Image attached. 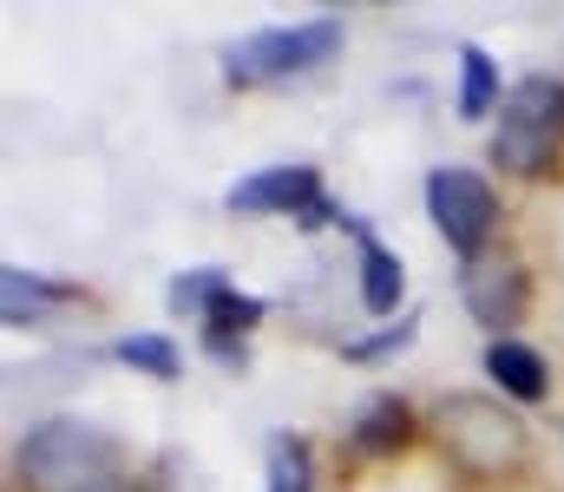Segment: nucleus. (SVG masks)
Wrapping results in <instances>:
<instances>
[{
	"instance_id": "f257e3e1",
	"label": "nucleus",
	"mask_w": 564,
	"mask_h": 492,
	"mask_svg": "<svg viewBox=\"0 0 564 492\" xmlns=\"http://www.w3.org/2000/svg\"><path fill=\"white\" fill-rule=\"evenodd\" d=\"M20 480L26 492H119L126 453L112 434L86 420H46L20 440Z\"/></svg>"
},
{
	"instance_id": "f03ea898",
	"label": "nucleus",
	"mask_w": 564,
	"mask_h": 492,
	"mask_svg": "<svg viewBox=\"0 0 564 492\" xmlns=\"http://www.w3.org/2000/svg\"><path fill=\"white\" fill-rule=\"evenodd\" d=\"M433 440L440 453L466 473V480H506L525 467L532 440H525V420L512 407H499L492 394H446L433 407Z\"/></svg>"
},
{
	"instance_id": "7ed1b4c3",
	"label": "nucleus",
	"mask_w": 564,
	"mask_h": 492,
	"mask_svg": "<svg viewBox=\"0 0 564 492\" xmlns=\"http://www.w3.org/2000/svg\"><path fill=\"white\" fill-rule=\"evenodd\" d=\"M564 139V79L532 73L506 92L499 106V132H492V164L512 177H539L552 171V152Z\"/></svg>"
},
{
	"instance_id": "20e7f679",
	"label": "nucleus",
	"mask_w": 564,
	"mask_h": 492,
	"mask_svg": "<svg viewBox=\"0 0 564 492\" xmlns=\"http://www.w3.org/2000/svg\"><path fill=\"white\" fill-rule=\"evenodd\" d=\"M341 53V20H302V26H263L243 33L224 53V79L230 86H276V79H302L315 66H328Z\"/></svg>"
},
{
	"instance_id": "39448f33",
	"label": "nucleus",
	"mask_w": 564,
	"mask_h": 492,
	"mask_svg": "<svg viewBox=\"0 0 564 492\" xmlns=\"http://www.w3.org/2000/svg\"><path fill=\"white\" fill-rule=\"evenodd\" d=\"M224 210L237 217H263V210H282L295 217L302 230H322V223H341L348 210L322 197V171L315 164H270V171H250L224 190Z\"/></svg>"
},
{
	"instance_id": "423d86ee",
	"label": "nucleus",
	"mask_w": 564,
	"mask_h": 492,
	"mask_svg": "<svg viewBox=\"0 0 564 492\" xmlns=\"http://www.w3.org/2000/svg\"><path fill=\"white\" fill-rule=\"evenodd\" d=\"M426 217H433V230L446 237V250H459V256L473 263L479 243H486L492 223H499V190H492L479 171L440 164V171H426Z\"/></svg>"
},
{
	"instance_id": "0eeeda50",
	"label": "nucleus",
	"mask_w": 564,
	"mask_h": 492,
	"mask_svg": "<svg viewBox=\"0 0 564 492\" xmlns=\"http://www.w3.org/2000/svg\"><path fill=\"white\" fill-rule=\"evenodd\" d=\"M459 303L473 309V322L492 328V341H499L506 328L525 316V303H532L525 263H512V256H473V263L459 270Z\"/></svg>"
},
{
	"instance_id": "6e6552de",
	"label": "nucleus",
	"mask_w": 564,
	"mask_h": 492,
	"mask_svg": "<svg viewBox=\"0 0 564 492\" xmlns=\"http://www.w3.org/2000/svg\"><path fill=\"white\" fill-rule=\"evenodd\" d=\"M486 374H492L499 394H512V401H545V394H552V368H545V354L525 348V341H512V335H499V341L486 348Z\"/></svg>"
},
{
	"instance_id": "1a4fd4ad",
	"label": "nucleus",
	"mask_w": 564,
	"mask_h": 492,
	"mask_svg": "<svg viewBox=\"0 0 564 492\" xmlns=\"http://www.w3.org/2000/svg\"><path fill=\"white\" fill-rule=\"evenodd\" d=\"M270 316V303L263 296H243V289H230L210 316H204V348H210V361H224V368H243V335Z\"/></svg>"
},
{
	"instance_id": "9d476101",
	"label": "nucleus",
	"mask_w": 564,
	"mask_h": 492,
	"mask_svg": "<svg viewBox=\"0 0 564 492\" xmlns=\"http://www.w3.org/2000/svg\"><path fill=\"white\" fill-rule=\"evenodd\" d=\"M348 230L361 237V309H368V316H394V303H401V289H408L401 256H394L388 243H375V230H368L361 217H348Z\"/></svg>"
},
{
	"instance_id": "9b49d317",
	"label": "nucleus",
	"mask_w": 564,
	"mask_h": 492,
	"mask_svg": "<svg viewBox=\"0 0 564 492\" xmlns=\"http://www.w3.org/2000/svg\"><path fill=\"white\" fill-rule=\"evenodd\" d=\"M414 440V414H408V401L401 394H375L361 414H355V427H348V447L355 453H394V447H408Z\"/></svg>"
},
{
	"instance_id": "f8f14e48",
	"label": "nucleus",
	"mask_w": 564,
	"mask_h": 492,
	"mask_svg": "<svg viewBox=\"0 0 564 492\" xmlns=\"http://www.w3.org/2000/svg\"><path fill=\"white\" fill-rule=\"evenodd\" d=\"M73 289L66 283H46V276H33V270H0V322L7 328H33L53 303H66Z\"/></svg>"
},
{
	"instance_id": "ddd939ff",
	"label": "nucleus",
	"mask_w": 564,
	"mask_h": 492,
	"mask_svg": "<svg viewBox=\"0 0 564 492\" xmlns=\"http://www.w3.org/2000/svg\"><path fill=\"white\" fill-rule=\"evenodd\" d=\"M459 119H486L492 106H506L499 99V73H492V59L479 53V46H459Z\"/></svg>"
},
{
	"instance_id": "4468645a",
	"label": "nucleus",
	"mask_w": 564,
	"mask_h": 492,
	"mask_svg": "<svg viewBox=\"0 0 564 492\" xmlns=\"http://www.w3.org/2000/svg\"><path fill=\"white\" fill-rule=\"evenodd\" d=\"M224 296H230V276H224V270H191V276L171 283V309H177V316H197V322H204Z\"/></svg>"
},
{
	"instance_id": "2eb2a0df",
	"label": "nucleus",
	"mask_w": 564,
	"mask_h": 492,
	"mask_svg": "<svg viewBox=\"0 0 564 492\" xmlns=\"http://www.w3.org/2000/svg\"><path fill=\"white\" fill-rule=\"evenodd\" d=\"M112 354H119L126 368L151 374V381H177V341H171V335H126Z\"/></svg>"
},
{
	"instance_id": "dca6fc26",
	"label": "nucleus",
	"mask_w": 564,
	"mask_h": 492,
	"mask_svg": "<svg viewBox=\"0 0 564 492\" xmlns=\"http://www.w3.org/2000/svg\"><path fill=\"white\" fill-rule=\"evenodd\" d=\"M308 440H295V434H276L270 440V492H308Z\"/></svg>"
},
{
	"instance_id": "f3484780",
	"label": "nucleus",
	"mask_w": 564,
	"mask_h": 492,
	"mask_svg": "<svg viewBox=\"0 0 564 492\" xmlns=\"http://www.w3.org/2000/svg\"><path fill=\"white\" fill-rule=\"evenodd\" d=\"M408 341H414V316H408V322H394V328H381V335H361V341H348L341 354H348V361H375V354H388V348H408Z\"/></svg>"
},
{
	"instance_id": "a211bd4d",
	"label": "nucleus",
	"mask_w": 564,
	"mask_h": 492,
	"mask_svg": "<svg viewBox=\"0 0 564 492\" xmlns=\"http://www.w3.org/2000/svg\"><path fill=\"white\" fill-rule=\"evenodd\" d=\"M119 492H144V486H132V480H126V486H119Z\"/></svg>"
}]
</instances>
